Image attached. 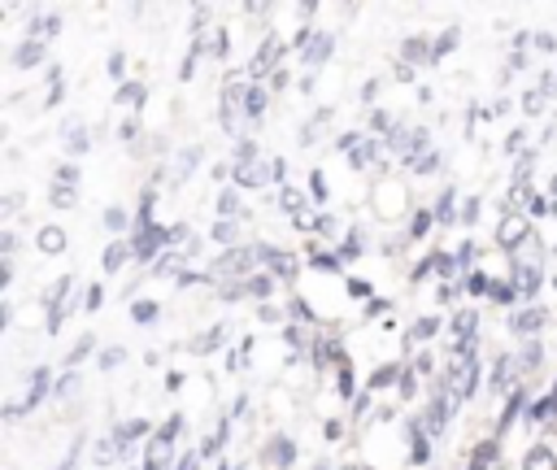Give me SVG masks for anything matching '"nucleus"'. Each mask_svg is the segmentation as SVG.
Returning <instances> with one entry per match:
<instances>
[{"mask_svg": "<svg viewBox=\"0 0 557 470\" xmlns=\"http://www.w3.org/2000/svg\"><path fill=\"white\" fill-rule=\"evenodd\" d=\"M244 96H248V91H239V74H231V78H226V91H222V126H226L231 135L244 131V118H248Z\"/></svg>", "mask_w": 557, "mask_h": 470, "instance_id": "obj_1", "label": "nucleus"}, {"mask_svg": "<svg viewBox=\"0 0 557 470\" xmlns=\"http://www.w3.org/2000/svg\"><path fill=\"white\" fill-rule=\"evenodd\" d=\"M531 235H535V231L527 226V218H522V213H505V218H500V226H496V244H500L505 252H518Z\"/></svg>", "mask_w": 557, "mask_h": 470, "instance_id": "obj_2", "label": "nucleus"}, {"mask_svg": "<svg viewBox=\"0 0 557 470\" xmlns=\"http://www.w3.org/2000/svg\"><path fill=\"white\" fill-rule=\"evenodd\" d=\"M161 244H170V231H165V226H135V244H131V252H135L139 261H148Z\"/></svg>", "mask_w": 557, "mask_h": 470, "instance_id": "obj_3", "label": "nucleus"}, {"mask_svg": "<svg viewBox=\"0 0 557 470\" xmlns=\"http://www.w3.org/2000/svg\"><path fill=\"white\" fill-rule=\"evenodd\" d=\"M257 257H261V248H231L213 270H218V274H248Z\"/></svg>", "mask_w": 557, "mask_h": 470, "instance_id": "obj_4", "label": "nucleus"}, {"mask_svg": "<svg viewBox=\"0 0 557 470\" xmlns=\"http://www.w3.org/2000/svg\"><path fill=\"white\" fill-rule=\"evenodd\" d=\"M296 461V444L287 440V435H274L270 444H265V466H274V470H287Z\"/></svg>", "mask_w": 557, "mask_h": 470, "instance_id": "obj_5", "label": "nucleus"}, {"mask_svg": "<svg viewBox=\"0 0 557 470\" xmlns=\"http://www.w3.org/2000/svg\"><path fill=\"white\" fill-rule=\"evenodd\" d=\"M39 61H44V39H30V35H26V39L13 48V65H17V70H35Z\"/></svg>", "mask_w": 557, "mask_h": 470, "instance_id": "obj_6", "label": "nucleus"}, {"mask_svg": "<svg viewBox=\"0 0 557 470\" xmlns=\"http://www.w3.org/2000/svg\"><path fill=\"white\" fill-rule=\"evenodd\" d=\"M522 470H557V453L548 444H535L527 457H522Z\"/></svg>", "mask_w": 557, "mask_h": 470, "instance_id": "obj_7", "label": "nucleus"}, {"mask_svg": "<svg viewBox=\"0 0 557 470\" xmlns=\"http://www.w3.org/2000/svg\"><path fill=\"white\" fill-rule=\"evenodd\" d=\"M35 244H39V252L57 257V252H65V231H61V226H44V231L35 235Z\"/></svg>", "mask_w": 557, "mask_h": 470, "instance_id": "obj_8", "label": "nucleus"}, {"mask_svg": "<svg viewBox=\"0 0 557 470\" xmlns=\"http://www.w3.org/2000/svg\"><path fill=\"white\" fill-rule=\"evenodd\" d=\"M235 178L244 183V187H257V183H265V178H274V165H235Z\"/></svg>", "mask_w": 557, "mask_h": 470, "instance_id": "obj_9", "label": "nucleus"}, {"mask_svg": "<svg viewBox=\"0 0 557 470\" xmlns=\"http://www.w3.org/2000/svg\"><path fill=\"white\" fill-rule=\"evenodd\" d=\"M544 322H548V313H544V309H522V313H513V318H509V326H513V331H527V335H531V331H540Z\"/></svg>", "mask_w": 557, "mask_h": 470, "instance_id": "obj_10", "label": "nucleus"}, {"mask_svg": "<svg viewBox=\"0 0 557 470\" xmlns=\"http://www.w3.org/2000/svg\"><path fill=\"white\" fill-rule=\"evenodd\" d=\"M44 392H48V370L39 366V370L30 374V387H26V396H22V409H35V405L44 400Z\"/></svg>", "mask_w": 557, "mask_h": 470, "instance_id": "obj_11", "label": "nucleus"}, {"mask_svg": "<svg viewBox=\"0 0 557 470\" xmlns=\"http://www.w3.org/2000/svg\"><path fill=\"white\" fill-rule=\"evenodd\" d=\"M61 135H65V148H70L74 157H78V152H87V144H91V139H87V131H83V122H65V126H61Z\"/></svg>", "mask_w": 557, "mask_h": 470, "instance_id": "obj_12", "label": "nucleus"}, {"mask_svg": "<svg viewBox=\"0 0 557 470\" xmlns=\"http://www.w3.org/2000/svg\"><path fill=\"white\" fill-rule=\"evenodd\" d=\"M126 257H135V252H131L126 244H109V248H104V257H100V265H104V274H117Z\"/></svg>", "mask_w": 557, "mask_h": 470, "instance_id": "obj_13", "label": "nucleus"}, {"mask_svg": "<svg viewBox=\"0 0 557 470\" xmlns=\"http://www.w3.org/2000/svg\"><path fill=\"white\" fill-rule=\"evenodd\" d=\"M400 57H405V65L431 61V48H426V39H405V44H400Z\"/></svg>", "mask_w": 557, "mask_h": 470, "instance_id": "obj_14", "label": "nucleus"}, {"mask_svg": "<svg viewBox=\"0 0 557 470\" xmlns=\"http://www.w3.org/2000/svg\"><path fill=\"white\" fill-rule=\"evenodd\" d=\"M261 257L274 265V274H278V279H292V274H296V261H292L287 252H270V248H261Z\"/></svg>", "mask_w": 557, "mask_h": 470, "instance_id": "obj_15", "label": "nucleus"}, {"mask_svg": "<svg viewBox=\"0 0 557 470\" xmlns=\"http://www.w3.org/2000/svg\"><path fill=\"white\" fill-rule=\"evenodd\" d=\"M409 444H413V448H409V461H418V466H422V461L431 457V448H426V435L418 431V422L409 426Z\"/></svg>", "mask_w": 557, "mask_h": 470, "instance_id": "obj_16", "label": "nucleus"}, {"mask_svg": "<svg viewBox=\"0 0 557 470\" xmlns=\"http://www.w3.org/2000/svg\"><path fill=\"white\" fill-rule=\"evenodd\" d=\"M222 335H226V331H222V326H213V331H205V335H196V339H191L187 348H191V352H213Z\"/></svg>", "mask_w": 557, "mask_h": 470, "instance_id": "obj_17", "label": "nucleus"}, {"mask_svg": "<svg viewBox=\"0 0 557 470\" xmlns=\"http://www.w3.org/2000/svg\"><path fill=\"white\" fill-rule=\"evenodd\" d=\"M326 52H331V35H322L318 44H309V48H305V65H322V61H326Z\"/></svg>", "mask_w": 557, "mask_h": 470, "instance_id": "obj_18", "label": "nucleus"}, {"mask_svg": "<svg viewBox=\"0 0 557 470\" xmlns=\"http://www.w3.org/2000/svg\"><path fill=\"white\" fill-rule=\"evenodd\" d=\"M91 348H96V335H83V339H78V344L65 352V366H78L83 357H91Z\"/></svg>", "mask_w": 557, "mask_h": 470, "instance_id": "obj_19", "label": "nucleus"}, {"mask_svg": "<svg viewBox=\"0 0 557 470\" xmlns=\"http://www.w3.org/2000/svg\"><path fill=\"white\" fill-rule=\"evenodd\" d=\"M448 48H457V26H448V30H444V35H440V39L431 44V61H440V57H444Z\"/></svg>", "mask_w": 557, "mask_h": 470, "instance_id": "obj_20", "label": "nucleus"}, {"mask_svg": "<svg viewBox=\"0 0 557 470\" xmlns=\"http://www.w3.org/2000/svg\"><path fill=\"white\" fill-rule=\"evenodd\" d=\"M117 104H144V83H122L117 87Z\"/></svg>", "mask_w": 557, "mask_h": 470, "instance_id": "obj_21", "label": "nucleus"}, {"mask_svg": "<svg viewBox=\"0 0 557 470\" xmlns=\"http://www.w3.org/2000/svg\"><path fill=\"white\" fill-rule=\"evenodd\" d=\"M196 161H200V148H183V152H178V170H174V178L183 183V178L191 174V165H196Z\"/></svg>", "mask_w": 557, "mask_h": 470, "instance_id": "obj_22", "label": "nucleus"}, {"mask_svg": "<svg viewBox=\"0 0 557 470\" xmlns=\"http://www.w3.org/2000/svg\"><path fill=\"white\" fill-rule=\"evenodd\" d=\"M52 187H78V165H57V174H52Z\"/></svg>", "mask_w": 557, "mask_h": 470, "instance_id": "obj_23", "label": "nucleus"}, {"mask_svg": "<svg viewBox=\"0 0 557 470\" xmlns=\"http://www.w3.org/2000/svg\"><path fill=\"white\" fill-rule=\"evenodd\" d=\"M278 200H283V209H287L292 218H296V213H305V196H300L296 187H283V191H278Z\"/></svg>", "mask_w": 557, "mask_h": 470, "instance_id": "obj_24", "label": "nucleus"}, {"mask_svg": "<svg viewBox=\"0 0 557 470\" xmlns=\"http://www.w3.org/2000/svg\"><path fill=\"white\" fill-rule=\"evenodd\" d=\"M244 104H248V118H261V113H265V91H261V87H248Z\"/></svg>", "mask_w": 557, "mask_h": 470, "instance_id": "obj_25", "label": "nucleus"}, {"mask_svg": "<svg viewBox=\"0 0 557 470\" xmlns=\"http://www.w3.org/2000/svg\"><path fill=\"white\" fill-rule=\"evenodd\" d=\"M453 205H457V196H453V187H448V191H440V205H435V218H440V222H453V213H457Z\"/></svg>", "mask_w": 557, "mask_h": 470, "instance_id": "obj_26", "label": "nucleus"}, {"mask_svg": "<svg viewBox=\"0 0 557 470\" xmlns=\"http://www.w3.org/2000/svg\"><path fill=\"white\" fill-rule=\"evenodd\" d=\"M431 218H435V213H426V209H418V213L409 218V235H413V239H422V235H426V226H431Z\"/></svg>", "mask_w": 557, "mask_h": 470, "instance_id": "obj_27", "label": "nucleus"}, {"mask_svg": "<svg viewBox=\"0 0 557 470\" xmlns=\"http://www.w3.org/2000/svg\"><path fill=\"white\" fill-rule=\"evenodd\" d=\"M270 287H274V279H270V274H257V279H244V292H248V296H265Z\"/></svg>", "mask_w": 557, "mask_h": 470, "instance_id": "obj_28", "label": "nucleus"}, {"mask_svg": "<svg viewBox=\"0 0 557 470\" xmlns=\"http://www.w3.org/2000/svg\"><path fill=\"white\" fill-rule=\"evenodd\" d=\"M131 318H135V322H152V318H157V300H135V305H131Z\"/></svg>", "mask_w": 557, "mask_h": 470, "instance_id": "obj_29", "label": "nucleus"}, {"mask_svg": "<svg viewBox=\"0 0 557 470\" xmlns=\"http://www.w3.org/2000/svg\"><path fill=\"white\" fill-rule=\"evenodd\" d=\"M492 387H496V392H505V387H513V361H509V357H505V361L496 366V383H492Z\"/></svg>", "mask_w": 557, "mask_h": 470, "instance_id": "obj_30", "label": "nucleus"}, {"mask_svg": "<svg viewBox=\"0 0 557 470\" xmlns=\"http://www.w3.org/2000/svg\"><path fill=\"white\" fill-rule=\"evenodd\" d=\"M78 200V191L74 187H52V209H70Z\"/></svg>", "mask_w": 557, "mask_h": 470, "instance_id": "obj_31", "label": "nucleus"}, {"mask_svg": "<svg viewBox=\"0 0 557 470\" xmlns=\"http://www.w3.org/2000/svg\"><path fill=\"white\" fill-rule=\"evenodd\" d=\"M218 213H222V218H235V213H239V196H235V191H222V196H218Z\"/></svg>", "mask_w": 557, "mask_h": 470, "instance_id": "obj_32", "label": "nucleus"}, {"mask_svg": "<svg viewBox=\"0 0 557 470\" xmlns=\"http://www.w3.org/2000/svg\"><path fill=\"white\" fill-rule=\"evenodd\" d=\"M435 326H440L435 318H422V322L409 331V344H418V339H431V335H435Z\"/></svg>", "mask_w": 557, "mask_h": 470, "instance_id": "obj_33", "label": "nucleus"}, {"mask_svg": "<svg viewBox=\"0 0 557 470\" xmlns=\"http://www.w3.org/2000/svg\"><path fill=\"white\" fill-rule=\"evenodd\" d=\"M553 409H557V392H553V396H544V400L531 409V422H548V413H553Z\"/></svg>", "mask_w": 557, "mask_h": 470, "instance_id": "obj_34", "label": "nucleus"}, {"mask_svg": "<svg viewBox=\"0 0 557 470\" xmlns=\"http://www.w3.org/2000/svg\"><path fill=\"white\" fill-rule=\"evenodd\" d=\"M535 287H540V270H522V274H518V292L531 296Z\"/></svg>", "mask_w": 557, "mask_h": 470, "instance_id": "obj_35", "label": "nucleus"}, {"mask_svg": "<svg viewBox=\"0 0 557 470\" xmlns=\"http://www.w3.org/2000/svg\"><path fill=\"white\" fill-rule=\"evenodd\" d=\"M396 379V366H379L374 374H370V387H387Z\"/></svg>", "mask_w": 557, "mask_h": 470, "instance_id": "obj_36", "label": "nucleus"}, {"mask_svg": "<svg viewBox=\"0 0 557 470\" xmlns=\"http://www.w3.org/2000/svg\"><path fill=\"white\" fill-rule=\"evenodd\" d=\"M104 226H109V231H122V226H126V213H122V209H104Z\"/></svg>", "mask_w": 557, "mask_h": 470, "instance_id": "obj_37", "label": "nucleus"}, {"mask_svg": "<svg viewBox=\"0 0 557 470\" xmlns=\"http://www.w3.org/2000/svg\"><path fill=\"white\" fill-rule=\"evenodd\" d=\"M178 431H183V418H170V422H165V426L157 431V440H165V444H170V440H174Z\"/></svg>", "mask_w": 557, "mask_h": 470, "instance_id": "obj_38", "label": "nucleus"}, {"mask_svg": "<svg viewBox=\"0 0 557 470\" xmlns=\"http://www.w3.org/2000/svg\"><path fill=\"white\" fill-rule=\"evenodd\" d=\"M122 74H126V57L113 52V57H109V78H122Z\"/></svg>", "mask_w": 557, "mask_h": 470, "instance_id": "obj_39", "label": "nucleus"}, {"mask_svg": "<svg viewBox=\"0 0 557 470\" xmlns=\"http://www.w3.org/2000/svg\"><path fill=\"white\" fill-rule=\"evenodd\" d=\"M357 239H361V235H348V239H344V244H339V257H344V261H348V257H357V252H361V244H357Z\"/></svg>", "mask_w": 557, "mask_h": 470, "instance_id": "obj_40", "label": "nucleus"}, {"mask_svg": "<svg viewBox=\"0 0 557 470\" xmlns=\"http://www.w3.org/2000/svg\"><path fill=\"white\" fill-rule=\"evenodd\" d=\"M0 209H4V213H9V218H13V213H17V209H22V196H17V191H9V196H4V200H0Z\"/></svg>", "mask_w": 557, "mask_h": 470, "instance_id": "obj_41", "label": "nucleus"}, {"mask_svg": "<svg viewBox=\"0 0 557 470\" xmlns=\"http://www.w3.org/2000/svg\"><path fill=\"white\" fill-rule=\"evenodd\" d=\"M213 239L231 244V239H235V226H231V222H218V226H213Z\"/></svg>", "mask_w": 557, "mask_h": 470, "instance_id": "obj_42", "label": "nucleus"}, {"mask_svg": "<svg viewBox=\"0 0 557 470\" xmlns=\"http://www.w3.org/2000/svg\"><path fill=\"white\" fill-rule=\"evenodd\" d=\"M339 396H352V366L339 370Z\"/></svg>", "mask_w": 557, "mask_h": 470, "instance_id": "obj_43", "label": "nucleus"}, {"mask_svg": "<svg viewBox=\"0 0 557 470\" xmlns=\"http://www.w3.org/2000/svg\"><path fill=\"white\" fill-rule=\"evenodd\" d=\"M522 361H527V366H540V344H535V339L522 348Z\"/></svg>", "mask_w": 557, "mask_h": 470, "instance_id": "obj_44", "label": "nucleus"}, {"mask_svg": "<svg viewBox=\"0 0 557 470\" xmlns=\"http://www.w3.org/2000/svg\"><path fill=\"white\" fill-rule=\"evenodd\" d=\"M78 448H83V440H74V448H70V453H65V461H61V466H57V470H74V461H78Z\"/></svg>", "mask_w": 557, "mask_h": 470, "instance_id": "obj_45", "label": "nucleus"}, {"mask_svg": "<svg viewBox=\"0 0 557 470\" xmlns=\"http://www.w3.org/2000/svg\"><path fill=\"white\" fill-rule=\"evenodd\" d=\"M122 357H126V352H122V348H109V352H100V366H117V361H122Z\"/></svg>", "mask_w": 557, "mask_h": 470, "instance_id": "obj_46", "label": "nucleus"}, {"mask_svg": "<svg viewBox=\"0 0 557 470\" xmlns=\"http://www.w3.org/2000/svg\"><path fill=\"white\" fill-rule=\"evenodd\" d=\"M435 165H440V157H435V152H426V157H422V161H418V170H422V174H431V170H435Z\"/></svg>", "mask_w": 557, "mask_h": 470, "instance_id": "obj_47", "label": "nucleus"}, {"mask_svg": "<svg viewBox=\"0 0 557 470\" xmlns=\"http://www.w3.org/2000/svg\"><path fill=\"white\" fill-rule=\"evenodd\" d=\"M309 187H313V196H318V200L326 196V183H322V174H309Z\"/></svg>", "mask_w": 557, "mask_h": 470, "instance_id": "obj_48", "label": "nucleus"}, {"mask_svg": "<svg viewBox=\"0 0 557 470\" xmlns=\"http://www.w3.org/2000/svg\"><path fill=\"white\" fill-rule=\"evenodd\" d=\"M479 218V200H466V209H461V222H474Z\"/></svg>", "mask_w": 557, "mask_h": 470, "instance_id": "obj_49", "label": "nucleus"}, {"mask_svg": "<svg viewBox=\"0 0 557 470\" xmlns=\"http://www.w3.org/2000/svg\"><path fill=\"white\" fill-rule=\"evenodd\" d=\"M0 248H4V257H9V252L17 248V235H13V231H4V235H0Z\"/></svg>", "mask_w": 557, "mask_h": 470, "instance_id": "obj_50", "label": "nucleus"}, {"mask_svg": "<svg viewBox=\"0 0 557 470\" xmlns=\"http://www.w3.org/2000/svg\"><path fill=\"white\" fill-rule=\"evenodd\" d=\"M492 296H496V300H513V292H509L505 283H492Z\"/></svg>", "mask_w": 557, "mask_h": 470, "instance_id": "obj_51", "label": "nucleus"}, {"mask_svg": "<svg viewBox=\"0 0 557 470\" xmlns=\"http://www.w3.org/2000/svg\"><path fill=\"white\" fill-rule=\"evenodd\" d=\"M100 296H104L100 287H87V309H100Z\"/></svg>", "mask_w": 557, "mask_h": 470, "instance_id": "obj_52", "label": "nucleus"}, {"mask_svg": "<svg viewBox=\"0 0 557 470\" xmlns=\"http://www.w3.org/2000/svg\"><path fill=\"white\" fill-rule=\"evenodd\" d=\"M70 392H74V374H65V379L57 383V396H70Z\"/></svg>", "mask_w": 557, "mask_h": 470, "instance_id": "obj_53", "label": "nucleus"}, {"mask_svg": "<svg viewBox=\"0 0 557 470\" xmlns=\"http://www.w3.org/2000/svg\"><path fill=\"white\" fill-rule=\"evenodd\" d=\"M527 109H531V113H540V109H544V96H535V91H531V96H527Z\"/></svg>", "mask_w": 557, "mask_h": 470, "instance_id": "obj_54", "label": "nucleus"}, {"mask_svg": "<svg viewBox=\"0 0 557 470\" xmlns=\"http://www.w3.org/2000/svg\"><path fill=\"white\" fill-rule=\"evenodd\" d=\"M387 309V300H370V309H366V318H379Z\"/></svg>", "mask_w": 557, "mask_h": 470, "instance_id": "obj_55", "label": "nucleus"}, {"mask_svg": "<svg viewBox=\"0 0 557 470\" xmlns=\"http://www.w3.org/2000/svg\"><path fill=\"white\" fill-rule=\"evenodd\" d=\"M165 387H170V392H178V387H183V374H178V370H174V374H165Z\"/></svg>", "mask_w": 557, "mask_h": 470, "instance_id": "obj_56", "label": "nucleus"}, {"mask_svg": "<svg viewBox=\"0 0 557 470\" xmlns=\"http://www.w3.org/2000/svg\"><path fill=\"white\" fill-rule=\"evenodd\" d=\"M178 470H196V457H183V461H178Z\"/></svg>", "mask_w": 557, "mask_h": 470, "instance_id": "obj_57", "label": "nucleus"}, {"mask_svg": "<svg viewBox=\"0 0 557 470\" xmlns=\"http://www.w3.org/2000/svg\"><path fill=\"white\" fill-rule=\"evenodd\" d=\"M139 470H152V466H139Z\"/></svg>", "mask_w": 557, "mask_h": 470, "instance_id": "obj_58", "label": "nucleus"}]
</instances>
